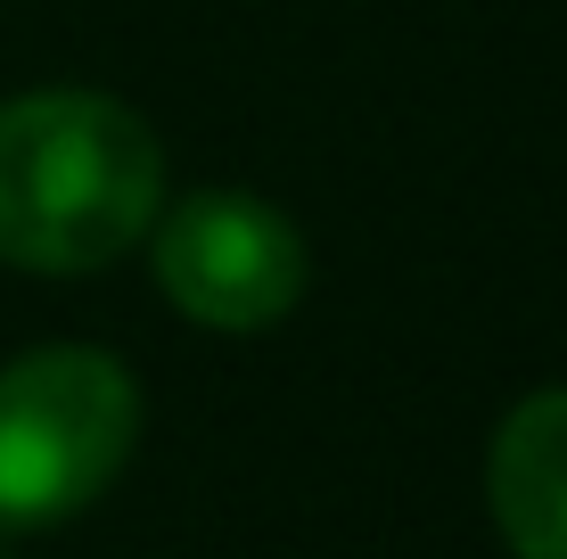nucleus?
Segmentation results:
<instances>
[{"instance_id":"1","label":"nucleus","mask_w":567,"mask_h":559,"mask_svg":"<svg viewBox=\"0 0 567 559\" xmlns=\"http://www.w3.org/2000/svg\"><path fill=\"white\" fill-rule=\"evenodd\" d=\"M165 206L156 132L100 91H33L0 107V263L100 272Z\"/></svg>"},{"instance_id":"2","label":"nucleus","mask_w":567,"mask_h":559,"mask_svg":"<svg viewBox=\"0 0 567 559\" xmlns=\"http://www.w3.org/2000/svg\"><path fill=\"white\" fill-rule=\"evenodd\" d=\"M141 436V387L91 345H42L0 371V535H42L115 486Z\"/></svg>"},{"instance_id":"3","label":"nucleus","mask_w":567,"mask_h":559,"mask_svg":"<svg viewBox=\"0 0 567 559\" xmlns=\"http://www.w3.org/2000/svg\"><path fill=\"white\" fill-rule=\"evenodd\" d=\"M148 263L156 288L206 330H271L288 304L305 297V239L280 206L247 198V189H198L165 222H148Z\"/></svg>"},{"instance_id":"4","label":"nucleus","mask_w":567,"mask_h":559,"mask_svg":"<svg viewBox=\"0 0 567 559\" xmlns=\"http://www.w3.org/2000/svg\"><path fill=\"white\" fill-rule=\"evenodd\" d=\"M485 494L518 559H567V387L526 395L494 436Z\"/></svg>"}]
</instances>
